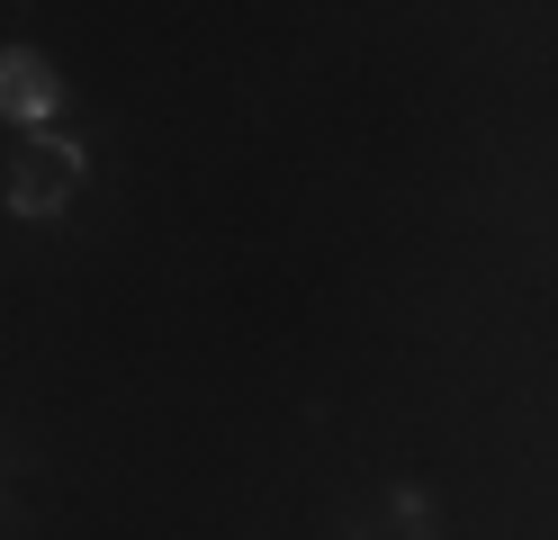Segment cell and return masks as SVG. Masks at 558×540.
<instances>
[{
    "mask_svg": "<svg viewBox=\"0 0 558 540\" xmlns=\"http://www.w3.org/2000/svg\"><path fill=\"white\" fill-rule=\"evenodd\" d=\"M82 190V144L73 135H19L10 163V216H63V199Z\"/></svg>",
    "mask_w": 558,
    "mask_h": 540,
    "instance_id": "6da1fadb",
    "label": "cell"
},
{
    "mask_svg": "<svg viewBox=\"0 0 558 540\" xmlns=\"http://www.w3.org/2000/svg\"><path fill=\"white\" fill-rule=\"evenodd\" d=\"M54 108H63V72L37 46H0V118H19L27 135H46Z\"/></svg>",
    "mask_w": 558,
    "mask_h": 540,
    "instance_id": "7a4b0ae2",
    "label": "cell"
}]
</instances>
